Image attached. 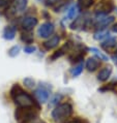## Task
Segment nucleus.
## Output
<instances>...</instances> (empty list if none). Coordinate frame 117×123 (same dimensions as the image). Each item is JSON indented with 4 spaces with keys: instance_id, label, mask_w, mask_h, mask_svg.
I'll list each match as a JSON object with an SVG mask.
<instances>
[{
    "instance_id": "16",
    "label": "nucleus",
    "mask_w": 117,
    "mask_h": 123,
    "mask_svg": "<svg viewBox=\"0 0 117 123\" xmlns=\"http://www.w3.org/2000/svg\"><path fill=\"white\" fill-rule=\"evenodd\" d=\"M79 12H80V7H79V5H78V4L73 5V6H72V7H70V9L67 11L66 18L70 19V20H75L76 18H77Z\"/></svg>"
},
{
    "instance_id": "30",
    "label": "nucleus",
    "mask_w": 117,
    "mask_h": 123,
    "mask_svg": "<svg viewBox=\"0 0 117 123\" xmlns=\"http://www.w3.org/2000/svg\"><path fill=\"white\" fill-rule=\"evenodd\" d=\"M58 2V0H46V5L48 6H52L54 4H56Z\"/></svg>"
},
{
    "instance_id": "13",
    "label": "nucleus",
    "mask_w": 117,
    "mask_h": 123,
    "mask_svg": "<svg viewBox=\"0 0 117 123\" xmlns=\"http://www.w3.org/2000/svg\"><path fill=\"white\" fill-rule=\"evenodd\" d=\"M16 32H17L16 27L6 26L4 28V30H3L2 36H3V38L6 39V40H13L16 37Z\"/></svg>"
},
{
    "instance_id": "7",
    "label": "nucleus",
    "mask_w": 117,
    "mask_h": 123,
    "mask_svg": "<svg viewBox=\"0 0 117 123\" xmlns=\"http://www.w3.org/2000/svg\"><path fill=\"white\" fill-rule=\"evenodd\" d=\"M54 32H55V26L51 22L43 23L37 29V35L40 38H49L51 35H53Z\"/></svg>"
},
{
    "instance_id": "29",
    "label": "nucleus",
    "mask_w": 117,
    "mask_h": 123,
    "mask_svg": "<svg viewBox=\"0 0 117 123\" xmlns=\"http://www.w3.org/2000/svg\"><path fill=\"white\" fill-rule=\"evenodd\" d=\"M9 1L8 0H0V9H3L5 12V9L9 7Z\"/></svg>"
},
{
    "instance_id": "27",
    "label": "nucleus",
    "mask_w": 117,
    "mask_h": 123,
    "mask_svg": "<svg viewBox=\"0 0 117 123\" xmlns=\"http://www.w3.org/2000/svg\"><path fill=\"white\" fill-rule=\"evenodd\" d=\"M64 123H89V121L85 118L82 117H75V118H70L68 120H66Z\"/></svg>"
},
{
    "instance_id": "15",
    "label": "nucleus",
    "mask_w": 117,
    "mask_h": 123,
    "mask_svg": "<svg viewBox=\"0 0 117 123\" xmlns=\"http://www.w3.org/2000/svg\"><path fill=\"white\" fill-rule=\"evenodd\" d=\"M13 3V7L16 12H24L28 4V0H15Z\"/></svg>"
},
{
    "instance_id": "11",
    "label": "nucleus",
    "mask_w": 117,
    "mask_h": 123,
    "mask_svg": "<svg viewBox=\"0 0 117 123\" xmlns=\"http://www.w3.org/2000/svg\"><path fill=\"white\" fill-rule=\"evenodd\" d=\"M116 43H117L116 37H113V36L110 37L109 36L106 40H104V42L101 43V48H102L103 50L110 52V51H112L116 47Z\"/></svg>"
},
{
    "instance_id": "28",
    "label": "nucleus",
    "mask_w": 117,
    "mask_h": 123,
    "mask_svg": "<svg viewBox=\"0 0 117 123\" xmlns=\"http://www.w3.org/2000/svg\"><path fill=\"white\" fill-rule=\"evenodd\" d=\"M23 50H24V52H25L26 54H33L36 51V47L29 45V46H25V47H24Z\"/></svg>"
},
{
    "instance_id": "6",
    "label": "nucleus",
    "mask_w": 117,
    "mask_h": 123,
    "mask_svg": "<svg viewBox=\"0 0 117 123\" xmlns=\"http://www.w3.org/2000/svg\"><path fill=\"white\" fill-rule=\"evenodd\" d=\"M115 18L113 16H104V15H96V21L94 22V27L98 30L106 29L112 23H114Z\"/></svg>"
},
{
    "instance_id": "20",
    "label": "nucleus",
    "mask_w": 117,
    "mask_h": 123,
    "mask_svg": "<svg viewBox=\"0 0 117 123\" xmlns=\"http://www.w3.org/2000/svg\"><path fill=\"white\" fill-rule=\"evenodd\" d=\"M88 50L90 51V52L93 53L94 55L98 57L99 60H103V61H108V60H109V58L107 57L106 55H104V54H103L102 52H99V50H98V49H96V48H93V47H92V48H89Z\"/></svg>"
},
{
    "instance_id": "8",
    "label": "nucleus",
    "mask_w": 117,
    "mask_h": 123,
    "mask_svg": "<svg viewBox=\"0 0 117 123\" xmlns=\"http://www.w3.org/2000/svg\"><path fill=\"white\" fill-rule=\"evenodd\" d=\"M39 20L33 16H26L25 18H23L21 22V26L24 31H31V30L37 25Z\"/></svg>"
},
{
    "instance_id": "14",
    "label": "nucleus",
    "mask_w": 117,
    "mask_h": 123,
    "mask_svg": "<svg viewBox=\"0 0 117 123\" xmlns=\"http://www.w3.org/2000/svg\"><path fill=\"white\" fill-rule=\"evenodd\" d=\"M86 26V21L82 17H78L75 19V21L71 24V29L72 30H78V29H83Z\"/></svg>"
},
{
    "instance_id": "12",
    "label": "nucleus",
    "mask_w": 117,
    "mask_h": 123,
    "mask_svg": "<svg viewBox=\"0 0 117 123\" xmlns=\"http://www.w3.org/2000/svg\"><path fill=\"white\" fill-rule=\"evenodd\" d=\"M112 74V67L111 66H106L104 68H102L99 70V73L98 74V81L99 82H106L109 80V78L111 77Z\"/></svg>"
},
{
    "instance_id": "17",
    "label": "nucleus",
    "mask_w": 117,
    "mask_h": 123,
    "mask_svg": "<svg viewBox=\"0 0 117 123\" xmlns=\"http://www.w3.org/2000/svg\"><path fill=\"white\" fill-rule=\"evenodd\" d=\"M110 35V32H109V30H107V29H102V30H98L96 32H94L93 34V38L95 40H103L104 38H108Z\"/></svg>"
},
{
    "instance_id": "3",
    "label": "nucleus",
    "mask_w": 117,
    "mask_h": 123,
    "mask_svg": "<svg viewBox=\"0 0 117 123\" xmlns=\"http://www.w3.org/2000/svg\"><path fill=\"white\" fill-rule=\"evenodd\" d=\"M74 113V107L70 102H63L56 105L52 112H51V117L55 122L64 123L68 120Z\"/></svg>"
},
{
    "instance_id": "4",
    "label": "nucleus",
    "mask_w": 117,
    "mask_h": 123,
    "mask_svg": "<svg viewBox=\"0 0 117 123\" xmlns=\"http://www.w3.org/2000/svg\"><path fill=\"white\" fill-rule=\"evenodd\" d=\"M50 90H51V87H46L45 85L43 84H39V86L36 88L33 92V95H34V98L35 100L39 102V104H45L47 102L48 99H49V96H50Z\"/></svg>"
},
{
    "instance_id": "2",
    "label": "nucleus",
    "mask_w": 117,
    "mask_h": 123,
    "mask_svg": "<svg viewBox=\"0 0 117 123\" xmlns=\"http://www.w3.org/2000/svg\"><path fill=\"white\" fill-rule=\"evenodd\" d=\"M39 112L36 108H17L13 115L17 123H46L39 119Z\"/></svg>"
},
{
    "instance_id": "10",
    "label": "nucleus",
    "mask_w": 117,
    "mask_h": 123,
    "mask_svg": "<svg viewBox=\"0 0 117 123\" xmlns=\"http://www.w3.org/2000/svg\"><path fill=\"white\" fill-rule=\"evenodd\" d=\"M60 43V36L59 35H53L52 37H50L48 40H46L44 43H43V47L45 48L46 50H52L54 48H56Z\"/></svg>"
},
{
    "instance_id": "21",
    "label": "nucleus",
    "mask_w": 117,
    "mask_h": 123,
    "mask_svg": "<svg viewBox=\"0 0 117 123\" xmlns=\"http://www.w3.org/2000/svg\"><path fill=\"white\" fill-rule=\"evenodd\" d=\"M65 54V51L62 49V47L60 48V49H58L57 51H55V52H53V54L49 57V60L50 61H55V60H57L58 58H60V57H62L63 55Z\"/></svg>"
},
{
    "instance_id": "1",
    "label": "nucleus",
    "mask_w": 117,
    "mask_h": 123,
    "mask_svg": "<svg viewBox=\"0 0 117 123\" xmlns=\"http://www.w3.org/2000/svg\"><path fill=\"white\" fill-rule=\"evenodd\" d=\"M9 95H11L13 104L18 108H36L40 110V105L35 100V98L28 92L24 91L18 83L13 84L12 86L11 90H9Z\"/></svg>"
},
{
    "instance_id": "18",
    "label": "nucleus",
    "mask_w": 117,
    "mask_h": 123,
    "mask_svg": "<svg viewBox=\"0 0 117 123\" xmlns=\"http://www.w3.org/2000/svg\"><path fill=\"white\" fill-rule=\"evenodd\" d=\"M84 63L83 62H80L79 64H77L76 66H74L73 68L71 69V74H72V77L73 78H76L78 76H80V74H82V71H83L84 69Z\"/></svg>"
},
{
    "instance_id": "5",
    "label": "nucleus",
    "mask_w": 117,
    "mask_h": 123,
    "mask_svg": "<svg viewBox=\"0 0 117 123\" xmlns=\"http://www.w3.org/2000/svg\"><path fill=\"white\" fill-rule=\"evenodd\" d=\"M115 5L113 0H101L98 5L96 6V15H104L107 16L109 12L114 11Z\"/></svg>"
},
{
    "instance_id": "23",
    "label": "nucleus",
    "mask_w": 117,
    "mask_h": 123,
    "mask_svg": "<svg viewBox=\"0 0 117 123\" xmlns=\"http://www.w3.org/2000/svg\"><path fill=\"white\" fill-rule=\"evenodd\" d=\"M23 84L25 85V87L29 88V89H33L34 87L36 86V83H35V80L33 78H30V77H27L23 80Z\"/></svg>"
},
{
    "instance_id": "25",
    "label": "nucleus",
    "mask_w": 117,
    "mask_h": 123,
    "mask_svg": "<svg viewBox=\"0 0 117 123\" xmlns=\"http://www.w3.org/2000/svg\"><path fill=\"white\" fill-rule=\"evenodd\" d=\"M116 86H117V83H115V82H111V83H109V84L105 85V86L101 87V88L98 89V91H101V92L114 91V90H115V88H116Z\"/></svg>"
},
{
    "instance_id": "32",
    "label": "nucleus",
    "mask_w": 117,
    "mask_h": 123,
    "mask_svg": "<svg viewBox=\"0 0 117 123\" xmlns=\"http://www.w3.org/2000/svg\"><path fill=\"white\" fill-rule=\"evenodd\" d=\"M39 1H46V0H39Z\"/></svg>"
},
{
    "instance_id": "22",
    "label": "nucleus",
    "mask_w": 117,
    "mask_h": 123,
    "mask_svg": "<svg viewBox=\"0 0 117 123\" xmlns=\"http://www.w3.org/2000/svg\"><path fill=\"white\" fill-rule=\"evenodd\" d=\"M62 95L61 94H55L54 96L50 99V102H49V108H52V107H56V105H59V101L62 99Z\"/></svg>"
},
{
    "instance_id": "19",
    "label": "nucleus",
    "mask_w": 117,
    "mask_h": 123,
    "mask_svg": "<svg viewBox=\"0 0 117 123\" xmlns=\"http://www.w3.org/2000/svg\"><path fill=\"white\" fill-rule=\"evenodd\" d=\"M21 40L23 43H27V46H29L30 43H33V34L30 32V31H25V32H23L21 34Z\"/></svg>"
},
{
    "instance_id": "24",
    "label": "nucleus",
    "mask_w": 117,
    "mask_h": 123,
    "mask_svg": "<svg viewBox=\"0 0 117 123\" xmlns=\"http://www.w3.org/2000/svg\"><path fill=\"white\" fill-rule=\"evenodd\" d=\"M95 0H78V5L80 8H89L93 5Z\"/></svg>"
},
{
    "instance_id": "31",
    "label": "nucleus",
    "mask_w": 117,
    "mask_h": 123,
    "mask_svg": "<svg viewBox=\"0 0 117 123\" xmlns=\"http://www.w3.org/2000/svg\"><path fill=\"white\" fill-rule=\"evenodd\" d=\"M112 31L115 32V33H117V23H115L114 25L112 26Z\"/></svg>"
},
{
    "instance_id": "26",
    "label": "nucleus",
    "mask_w": 117,
    "mask_h": 123,
    "mask_svg": "<svg viewBox=\"0 0 117 123\" xmlns=\"http://www.w3.org/2000/svg\"><path fill=\"white\" fill-rule=\"evenodd\" d=\"M20 52H21V47L20 46H13L11 49L8 50V56L9 57H17L20 54Z\"/></svg>"
},
{
    "instance_id": "33",
    "label": "nucleus",
    "mask_w": 117,
    "mask_h": 123,
    "mask_svg": "<svg viewBox=\"0 0 117 123\" xmlns=\"http://www.w3.org/2000/svg\"><path fill=\"white\" fill-rule=\"evenodd\" d=\"M116 54H117V53H116Z\"/></svg>"
},
{
    "instance_id": "9",
    "label": "nucleus",
    "mask_w": 117,
    "mask_h": 123,
    "mask_svg": "<svg viewBox=\"0 0 117 123\" xmlns=\"http://www.w3.org/2000/svg\"><path fill=\"white\" fill-rule=\"evenodd\" d=\"M99 65H101V62H99L98 59L95 57L88 58L87 61H86V63H85V67L89 73H93V71H95L99 67Z\"/></svg>"
}]
</instances>
